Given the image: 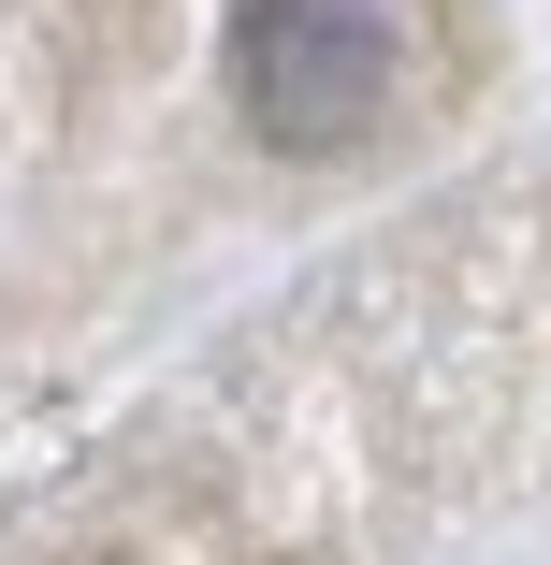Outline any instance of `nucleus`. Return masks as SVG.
I'll return each mask as SVG.
<instances>
[{
  "label": "nucleus",
  "mask_w": 551,
  "mask_h": 565,
  "mask_svg": "<svg viewBox=\"0 0 551 565\" xmlns=\"http://www.w3.org/2000/svg\"><path fill=\"white\" fill-rule=\"evenodd\" d=\"M233 102L276 146H349L392 102V15L378 0H247L233 15Z\"/></svg>",
  "instance_id": "obj_1"
}]
</instances>
